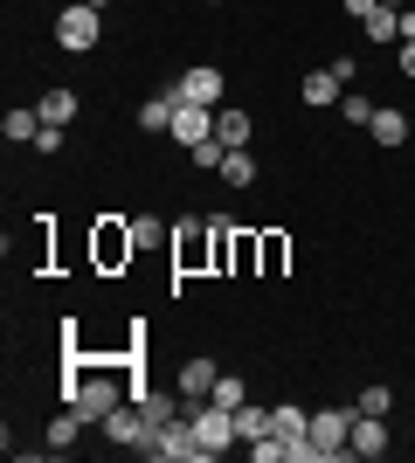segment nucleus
Segmentation results:
<instances>
[{"label": "nucleus", "instance_id": "c85d7f7f", "mask_svg": "<svg viewBox=\"0 0 415 463\" xmlns=\"http://www.w3.org/2000/svg\"><path fill=\"white\" fill-rule=\"evenodd\" d=\"M257 263V235H236V250H229V270H250Z\"/></svg>", "mask_w": 415, "mask_h": 463}, {"label": "nucleus", "instance_id": "20e7f679", "mask_svg": "<svg viewBox=\"0 0 415 463\" xmlns=\"http://www.w3.org/2000/svg\"><path fill=\"white\" fill-rule=\"evenodd\" d=\"M354 408H318L312 415V463H339V457H354Z\"/></svg>", "mask_w": 415, "mask_h": 463}, {"label": "nucleus", "instance_id": "39448f33", "mask_svg": "<svg viewBox=\"0 0 415 463\" xmlns=\"http://www.w3.org/2000/svg\"><path fill=\"white\" fill-rule=\"evenodd\" d=\"M98 35H104V7H90V0H70V7L56 14V42L70 49V56L98 49Z\"/></svg>", "mask_w": 415, "mask_h": 463}, {"label": "nucleus", "instance_id": "4468645a", "mask_svg": "<svg viewBox=\"0 0 415 463\" xmlns=\"http://www.w3.org/2000/svg\"><path fill=\"white\" fill-rule=\"evenodd\" d=\"M270 429L284 436V443H312V415L297 402H284V408H270Z\"/></svg>", "mask_w": 415, "mask_h": 463}, {"label": "nucleus", "instance_id": "aec40b11", "mask_svg": "<svg viewBox=\"0 0 415 463\" xmlns=\"http://www.w3.org/2000/svg\"><path fill=\"white\" fill-rule=\"evenodd\" d=\"M138 132H174V97H166V90L138 104Z\"/></svg>", "mask_w": 415, "mask_h": 463}, {"label": "nucleus", "instance_id": "f03ea898", "mask_svg": "<svg viewBox=\"0 0 415 463\" xmlns=\"http://www.w3.org/2000/svg\"><path fill=\"white\" fill-rule=\"evenodd\" d=\"M215 235H222L215 214H187V222L174 229V270H180V277L215 270Z\"/></svg>", "mask_w": 415, "mask_h": 463}, {"label": "nucleus", "instance_id": "9d476101", "mask_svg": "<svg viewBox=\"0 0 415 463\" xmlns=\"http://www.w3.org/2000/svg\"><path fill=\"white\" fill-rule=\"evenodd\" d=\"M138 242H132V222H98V270H118L132 263Z\"/></svg>", "mask_w": 415, "mask_h": 463}, {"label": "nucleus", "instance_id": "0eeeda50", "mask_svg": "<svg viewBox=\"0 0 415 463\" xmlns=\"http://www.w3.org/2000/svg\"><path fill=\"white\" fill-rule=\"evenodd\" d=\"M166 97H174V104H222V70L215 62H194V70H180V77L166 83Z\"/></svg>", "mask_w": 415, "mask_h": 463}, {"label": "nucleus", "instance_id": "2eb2a0df", "mask_svg": "<svg viewBox=\"0 0 415 463\" xmlns=\"http://www.w3.org/2000/svg\"><path fill=\"white\" fill-rule=\"evenodd\" d=\"M83 429H90V422H83L77 408H70V415H56V422H49V443H42V449H49V457H70V449H77V436H83Z\"/></svg>", "mask_w": 415, "mask_h": 463}, {"label": "nucleus", "instance_id": "c9c22d12", "mask_svg": "<svg viewBox=\"0 0 415 463\" xmlns=\"http://www.w3.org/2000/svg\"><path fill=\"white\" fill-rule=\"evenodd\" d=\"M90 7H111V0H90Z\"/></svg>", "mask_w": 415, "mask_h": 463}, {"label": "nucleus", "instance_id": "1a4fd4ad", "mask_svg": "<svg viewBox=\"0 0 415 463\" xmlns=\"http://www.w3.org/2000/svg\"><path fill=\"white\" fill-rule=\"evenodd\" d=\"M98 429H104V436H111V443H125V449H146V443H153V429H146V415H138V402H132V408L118 402V408H111V415H104Z\"/></svg>", "mask_w": 415, "mask_h": 463}, {"label": "nucleus", "instance_id": "4be33fe9", "mask_svg": "<svg viewBox=\"0 0 415 463\" xmlns=\"http://www.w3.org/2000/svg\"><path fill=\"white\" fill-rule=\"evenodd\" d=\"M35 111H42V125H62V132H70V118H77V90H49Z\"/></svg>", "mask_w": 415, "mask_h": 463}, {"label": "nucleus", "instance_id": "ddd939ff", "mask_svg": "<svg viewBox=\"0 0 415 463\" xmlns=\"http://www.w3.org/2000/svg\"><path fill=\"white\" fill-rule=\"evenodd\" d=\"M297 97H305L312 111H339V97H346V83H339L333 70H312V77L297 83Z\"/></svg>", "mask_w": 415, "mask_h": 463}, {"label": "nucleus", "instance_id": "7c9ffc66", "mask_svg": "<svg viewBox=\"0 0 415 463\" xmlns=\"http://www.w3.org/2000/svg\"><path fill=\"white\" fill-rule=\"evenodd\" d=\"M333 77L346 83V90H354V77H360V56H333Z\"/></svg>", "mask_w": 415, "mask_h": 463}, {"label": "nucleus", "instance_id": "9b49d317", "mask_svg": "<svg viewBox=\"0 0 415 463\" xmlns=\"http://www.w3.org/2000/svg\"><path fill=\"white\" fill-rule=\"evenodd\" d=\"M215 381H222V367L215 360H180V402H208V394H215Z\"/></svg>", "mask_w": 415, "mask_h": 463}, {"label": "nucleus", "instance_id": "6e6552de", "mask_svg": "<svg viewBox=\"0 0 415 463\" xmlns=\"http://www.w3.org/2000/svg\"><path fill=\"white\" fill-rule=\"evenodd\" d=\"M174 138H180V153H194L201 138H215V104H174Z\"/></svg>", "mask_w": 415, "mask_h": 463}, {"label": "nucleus", "instance_id": "f8f14e48", "mask_svg": "<svg viewBox=\"0 0 415 463\" xmlns=\"http://www.w3.org/2000/svg\"><path fill=\"white\" fill-rule=\"evenodd\" d=\"M354 457H388V415H354Z\"/></svg>", "mask_w": 415, "mask_h": 463}, {"label": "nucleus", "instance_id": "a878e982", "mask_svg": "<svg viewBox=\"0 0 415 463\" xmlns=\"http://www.w3.org/2000/svg\"><path fill=\"white\" fill-rule=\"evenodd\" d=\"M388 408H395L388 387H360V394H354V415H388Z\"/></svg>", "mask_w": 415, "mask_h": 463}, {"label": "nucleus", "instance_id": "393cba45", "mask_svg": "<svg viewBox=\"0 0 415 463\" xmlns=\"http://www.w3.org/2000/svg\"><path fill=\"white\" fill-rule=\"evenodd\" d=\"M284 256H291V242H284V235H257V263H263V277L284 270Z\"/></svg>", "mask_w": 415, "mask_h": 463}, {"label": "nucleus", "instance_id": "bb28decb", "mask_svg": "<svg viewBox=\"0 0 415 463\" xmlns=\"http://www.w3.org/2000/svg\"><path fill=\"white\" fill-rule=\"evenodd\" d=\"M339 111H346V125H374V111H381V104H367L360 90H346V97H339Z\"/></svg>", "mask_w": 415, "mask_h": 463}, {"label": "nucleus", "instance_id": "2f4dec72", "mask_svg": "<svg viewBox=\"0 0 415 463\" xmlns=\"http://www.w3.org/2000/svg\"><path fill=\"white\" fill-rule=\"evenodd\" d=\"M374 7H381V0H346V14H354V21H367Z\"/></svg>", "mask_w": 415, "mask_h": 463}, {"label": "nucleus", "instance_id": "b1692460", "mask_svg": "<svg viewBox=\"0 0 415 463\" xmlns=\"http://www.w3.org/2000/svg\"><path fill=\"white\" fill-rule=\"evenodd\" d=\"M236 429H242V443H257V436H270V408L242 402V408H236Z\"/></svg>", "mask_w": 415, "mask_h": 463}, {"label": "nucleus", "instance_id": "5701e85b", "mask_svg": "<svg viewBox=\"0 0 415 463\" xmlns=\"http://www.w3.org/2000/svg\"><path fill=\"white\" fill-rule=\"evenodd\" d=\"M222 180H229V187H250V180H257V159H250V146H236V153L222 159Z\"/></svg>", "mask_w": 415, "mask_h": 463}, {"label": "nucleus", "instance_id": "f3484780", "mask_svg": "<svg viewBox=\"0 0 415 463\" xmlns=\"http://www.w3.org/2000/svg\"><path fill=\"white\" fill-rule=\"evenodd\" d=\"M215 138L236 153V146H250V111H229V104H215Z\"/></svg>", "mask_w": 415, "mask_h": 463}, {"label": "nucleus", "instance_id": "6ab92c4d", "mask_svg": "<svg viewBox=\"0 0 415 463\" xmlns=\"http://www.w3.org/2000/svg\"><path fill=\"white\" fill-rule=\"evenodd\" d=\"M0 132H7V146H35V138H42V111H7V118H0Z\"/></svg>", "mask_w": 415, "mask_h": 463}, {"label": "nucleus", "instance_id": "473e14b6", "mask_svg": "<svg viewBox=\"0 0 415 463\" xmlns=\"http://www.w3.org/2000/svg\"><path fill=\"white\" fill-rule=\"evenodd\" d=\"M395 62H401V77H415V42H401V56H395Z\"/></svg>", "mask_w": 415, "mask_h": 463}, {"label": "nucleus", "instance_id": "cd10ccee", "mask_svg": "<svg viewBox=\"0 0 415 463\" xmlns=\"http://www.w3.org/2000/svg\"><path fill=\"white\" fill-rule=\"evenodd\" d=\"M208 402H222V408H242V402H250V387H242L236 373H222V381H215V394H208Z\"/></svg>", "mask_w": 415, "mask_h": 463}, {"label": "nucleus", "instance_id": "412c9836", "mask_svg": "<svg viewBox=\"0 0 415 463\" xmlns=\"http://www.w3.org/2000/svg\"><path fill=\"white\" fill-rule=\"evenodd\" d=\"M374 146H409V111H374Z\"/></svg>", "mask_w": 415, "mask_h": 463}, {"label": "nucleus", "instance_id": "c756f323", "mask_svg": "<svg viewBox=\"0 0 415 463\" xmlns=\"http://www.w3.org/2000/svg\"><path fill=\"white\" fill-rule=\"evenodd\" d=\"M35 153H42V159H56V153H62V125H42V138H35Z\"/></svg>", "mask_w": 415, "mask_h": 463}, {"label": "nucleus", "instance_id": "a211bd4d", "mask_svg": "<svg viewBox=\"0 0 415 463\" xmlns=\"http://www.w3.org/2000/svg\"><path fill=\"white\" fill-rule=\"evenodd\" d=\"M132 242L138 250H174V229H166L159 214H132Z\"/></svg>", "mask_w": 415, "mask_h": 463}, {"label": "nucleus", "instance_id": "423d86ee", "mask_svg": "<svg viewBox=\"0 0 415 463\" xmlns=\"http://www.w3.org/2000/svg\"><path fill=\"white\" fill-rule=\"evenodd\" d=\"M146 457H166V463H208V449H201L194 422H187V415H180V422L153 429V443H146Z\"/></svg>", "mask_w": 415, "mask_h": 463}, {"label": "nucleus", "instance_id": "7ed1b4c3", "mask_svg": "<svg viewBox=\"0 0 415 463\" xmlns=\"http://www.w3.org/2000/svg\"><path fill=\"white\" fill-rule=\"evenodd\" d=\"M187 422H194V436H201V449H208V457H222V449L242 443L236 408H222V402H187Z\"/></svg>", "mask_w": 415, "mask_h": 463}, {"label": "nucleus", "instance_id": "dca6fc26", "mask_svg": "<svg viewBox=\"0 0 415 463\" xmlns=\"http://www.w3.org/2000/svg\"><path fill=\"white\" fill-rule=\"evenodd\" d=\"M360 35H367V42H401V7H388V0H381L374 14L360 21Z\"/></svg>", "mask_w": 415, "mask_h": 463}, {"label": "nucleus", "instance_id": "72a5a7b5", "mask_svg": "<svg viewBox=\"0 0 415 463\" xmlns=\"http://www.w3.org/2000/svg\"><path fill=\"white\" fill-rule=\"evenodd\" d=\"M401 42H415V7H401Z\"/></svg>", "mask_w": 415, "mask_h": 463}, {"label": "nucleus", "instance_id": "f257e3e1", "mask_svg": "<svg viewBox=\"0 0 415 463\" xmlns=\"http://www.w3.org/2000/svg\"><path fill=\"white\" fill-rule=\"evenodd\" d=\"M62 394H70V408H77L83 422H104V415H111V408H118L132 387H118V373H104V367H77Z\"/></svg>", "mask_w": 415, "mask_h": 463}, {"label": "nucleus", "instance_id": "f704fd0d", "mask_svg": "<svg viewBox=\"0 0 415 463\" xmlns=\"http://www.w3.org/2000/svg\"><path fill=\"white\" fill-rule=\"evenodd\" d=\"M388 7H415V0H388Z\"/></svg>", "mask_w": 415, "mask_h": 463}]
</instances>
